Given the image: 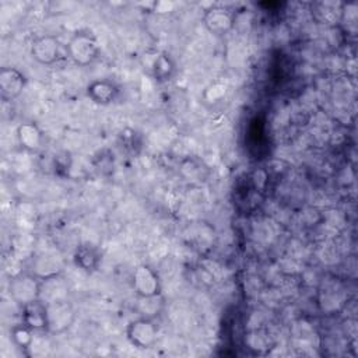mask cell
Wrapping results in <instances>:
<instances>
[{"label":"cell","instance_id":"cell-15","mask_svg":"<svg viewBox=\"0 0 358 358\" xmlns=\"http://www.w3.org/2000/svg\"><path fill=\"white\" fill-rule=\"evenodd\" d=\"M172 8V4L171 3H166V1H158L155 3V13H169Z\"/></svg>","mask_w":358,"mask_h":358},{"label":"cell","instance_id":"cell-3","mask_svg":"<svg viewBox=\"0 0 358 358\" xmlns=\"http://www.w3.org/2000/svg\"><path fill=\"white\" fill-rule=\"evenodd\" d=\"M126 338L138 350L152 348L158 338V326L152 317L140 316L129 322L126 327Z\"/></svg>","mask_w":358,"mask_h":358},{"label":"cell","instance_id":"cell-2","mask_svg":"<svg viewBox=\"0 0 358 358\" xmlns=\"http://www.w3.org/2000/svg\"><path fill=\"white\" fill-rule=\"evenodd\" d=\"M66 49L71 62L80 67L92 64L99 55L98 41L88 32L74 34L70 38Z\"/></svg>","mask_w":358,"mask_h":358},{"label":"cell","instance_id":"cell-8","mask_svg":"<svg viewBox=\"0 0 358 358\" xmlns=\"http://www.w3.org/2000/svg\"><path fill=\"white\" fill-rule=\"evenodd\" d=\"M27 84L25 76L15 67H3L0 70V94L6 101H13L21 95Z\"/></svg>","mask_w":358,"mask_h":358},{"label":"cell","instance_id":"cell-14","mask_svg":"<svg viewBox=\"0 0 358 358\" xmlns=\"http://www.w3.org/2000/svg\"><path fill=\"white\" fill-rule=\"evenodd\" d=\"M32 329H29L28 326H25L22 322L20 324H15L11 327L10 330V334H11V338L14 341V344L20 348H29L32 345V341H34V337H32Z\"/></svg>","mask_w":358,"mask_h":358},{"label":"cell","instance_id":"cell-6","mask_svg":"<svg viewBox=\"0 0 358 358\" xmlns=\"http://www.w3.org/2000/svg\"><path fill=\"white\" fill-rule=\"evenodd\" d=\"M203 24L210 34L215 36H222L234 28L235 18L228 8L221 6H213L206 10L203 15Z\"/></svg>","mask_w":358,"mask_h":358},{"label":"cell","instance_id":"cell-13","mask_svg":"<svg viewBox=\"0 0 358 358\" xmlns=\"http://www.w3.org/2000/svg\"><path fill=\"white\" fill-rule=\"evenodd\" d=\"M152 76L157 81H166L175 71V64L166 53H157L152 60Z\"/></svg>","mask_w":358,"mask_h":358},{"label":"cell","instance_id":"cell-11","mask_svg":"<svg viewBox=\"0 0 358 358\" xmlns=\"http://www.w3.org/2000/svg\"><path fill=\"white\" fill-rule=\"evenodd\" d=\"M88 96L99 105H108L117 96V87L109 80H95L87 87Z\"/></svg>","mask_w":358,"mask_h":358},{"label":"cell","instance_id":"cell-10","mask_svg":"<svg viewBox=\"0 0 358 358\" xmlns=\"http://www.w3.org/2000/svg\"><path fill=\"white\" fill-rule=\"evenodd\" d=\"M17 140L20 145L28 151H36L43 140L42 131L34 122H24L17 126L15 130Z\"/></svg>","mask_w":358,"mask_h":358},{"label":"cell","instance_id":"cell-5","mask_svg":"<svg viewBox=\"0 0 358 358\" xmlns=\"http://www.w3.org/2000/svg\"><path fill=\"white\" fill-rule=\"evenodd\" d=\"M131 288L138 298L161 295V281L158 274L147 264H140L131 275Z\"/></svg>","mask_w":358,"mask_h":358},{"label":"cell","instance_id":"cell-9","mask_svg":"<svg viewBox=\"0 0 358 358\" xmlns=\"http://www.w3.org/2000/svg\"><path fill=\"white\" fill-rule=\"evenodd\" d=\"M21 322L34 331L48 329L46 303L39 298L21 308Z\"/></svg>","mask_w":358,"mask_h":358},{"label":"cell","instance_id":"cell-4","mask_svg":"<svg viewBox=\"0 0 358 358\" xmlns=\"http://www.w3.org/2000/svg\"><path fill=\"white\" fill-rule=\"evenodd\" d=\"M46 303V316H48V329L46 331L59 334L66 331L76 319V312L71 302L63 296L52 299Z\"/></svg>","mask_w":358,"mask_h":358},{"label":"cell","instance_id":"cell-1","mask_svg":"<svg viewBox=\"0 0 358 358\" xmlns=\"http://www.w3.org/2000/svg\"><path fill=\"white\" fill-rule=\"evenodd\" d=\"M42 278L35 273H18L11 277L8 282V292L11 299L18 305L24 306L41 298Z\"/></svg>","mask_w":358,"mask_h":358},{"label":"cell","instance_id":"cell-7","mask_svg":"<svg viewBox=\"0 0 358 358\" xmlns=\"http://www.w3.org/2000/svg\"><path fill=\"white\" fill-rule=\"evenodd\" d=\"M60 42L53 35H42L31 43V56L35 62L43 66L56 63L60 57Z\"/></svg>","mask_w":358,"mask_h":358},{"label":"cell","instance_id":"cell-12","mask_svg":"<svg viewBox=\"0 0 358 358\" xmlns=\"http://www.w3.org/2000/svg\"><path fill=\"white\" fill-rule=\"evenodd\" d=\"M99 255L96 253L95 249L90 248V246H80L77 248L76 250V255H74V262L76 264L87 271V273H91L94 270L98 268V264H99Z\"/></svg>","mask_w":358,"mask_h":358}]
</instances>
